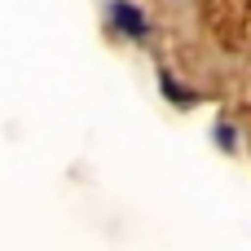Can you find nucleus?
Here are the masks:
<instances>
[{"instance_id":"2","label":"nucleus","mask_w":251,"mask_h":251,"mask_svg":"<svg viewBox=\"0 0 251 251\" xmlns=\"http://www.w3.org/2000/svg\"><path fill=\"white\" fill-rule=\"evenodd\" d=\"M216 132H221V146H225V150H229V146H234V128H229V124H221V128H216Z\"/></svg>"},{"instance_id":"1","label":"nucleus","mask_w":251,"mask_h":251,"mask_svg":"<svg viewBox=\"0 0 251 251\" xmlns=\"http://www.w3.org/2000/svg\"><path fill=\"white\" fill-rule=\"evenodd\" d=\"M110 18H115V26H119L124 35H132V40H141V35H146V13H141L137 4L115 0V4H110Z\"/></svg>"}]
</instances>
